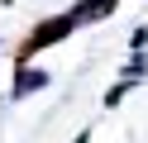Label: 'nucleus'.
I'll return each instance as SVG.
<instances>
[{
	"instance_id": "obj_1",
	"label": "nucleus",
	"mask_w": 148,
	"mask_h": 143,
	"mask_svg": "<svg viewBox=\"0 0 148 143\" xmlns=\"http://www.w3.org/2000/svg\"><path fill=\"white\" fill-rule=\"evenodd\" d=\"M77 29V19L72 14H53V19H43V24H34V34L19 43V62H29L34 53H43V48H53V43H62V38Z\"/></svg>"
},
{
	"instance_id": "obj_2",
	"label": "nucleus",
	"mask_w": 148,
	"mask_h": 143,
	"mask_svg": "<svg viewBox=\"0 0 148 143\" xmlns=\"http://www.w3.org/2000/svg\"><path fill=\"white\" fill-rule=\"evenodd\" d=\"M115 5L119 0H77V5L67 10L77 24H96V19H105V14H115Z\"/></svg>"
},
{
	"instance_id": "obj_4",
	"label": "nucleus",
	"mask_w": 148,
	"mask_h": 143,
	"mask_svg": "<svg viewBox=\"0 0 148 143\" xmlns=\"http://www.w3.org/2000/svg\"><path fill=\"white\" fill-rule=\"evenodd\" d=\"M72 143H91V133H86V129H81V133H77V138H72Z\"/></svg>"
},
{
	"instance_id": "obj_3",
	"label": "nucleus",
	"mask_w": 148,
	"mask_h": 143,
	"mask_svg": "<svg viewBox=\"0 0 148 143\" xmlns=\"http://www.w3.org/2000/svg\"><path fill=\"white\" fill-rule=\"evenodd\" d=\"M43 86H48V72H38V67H19V76H14V100L43 91Z\"/></svg>"
}]
</instances>
